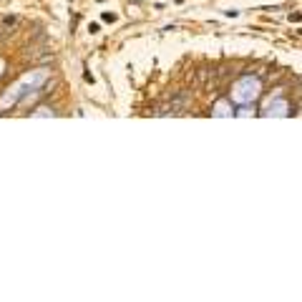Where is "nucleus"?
I'll use <instances>...</instances> for the list:
<instances>
[{"label":"nucleus","instance_id":"obj_1","mask_svg":"<svg viewBox=\"0 0 302 302\" xmlns=\"http://www.w3.org/2000/svg\"><path fill=\"white\" fill-rule=\"evenodd\" d=\"M186 106H189V93L184 91V93L174 96L172 101H169V114H181V111H184Z\"/></svg>","mask_w":302,"mask_h":302},{"label":"nucleus","instance_id":"obj_2","mask_svg":"<svg viewBox=\"0 0 302 302\" xmlns=\"http://www.w3.org/2000/svg\"><path fill=\"white\" fill-rule=\"evenodd\" d=\"M18 23H20L18 15H3V18H0V25H3V28H15Z\"/></svg>","mask_w":302,"mask_h":302}]
</instances>
